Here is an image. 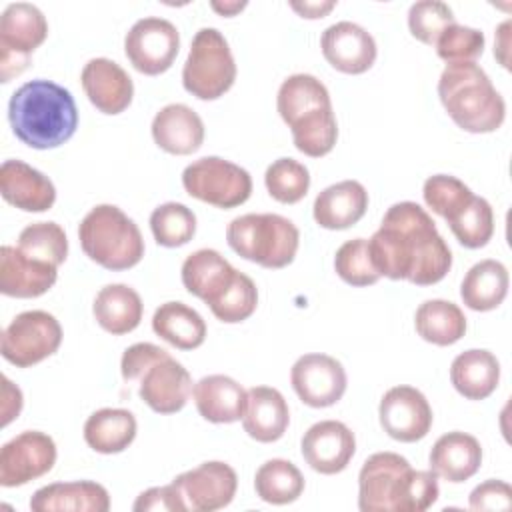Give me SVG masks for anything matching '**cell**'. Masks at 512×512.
<instances>
[{
    "instance_id": "cell-53",
    "label": "cell",
    "mask_w": 512,
    "mask_h": 512,
    "mask_svg": "<svg viewBox=\"0 0 512 512\" xmlns=\"http://www.w3.org/2000/svg\"><path fill=\"white\" fill-rule=\"evenodd\" d=\"M210 8L214 12H218L220 16H234V14H238L240 10L246 8V2L244 0L242 2H238V0H232V2H218V0H214V2H210Z\"/></svg>"
},
{
    "instance_id": "cell-8",
    "label": "cell",
    "mask_w": 512,
    "mask_h": 512,
    "mask_svg": "<svg viewBox=\"0 0 512 512\" xmlns=\"http://www.w3.org/2000/svg\"><path fill=\"white\" fill-rule=\"evenodd\" d=\"M184 190L216 208H236L252 194V178L242 166L220 156H204L182 172Z\"/></svg>"
},
{
    "instance_id": "cell-16",
    "label": "cell",
    "mask_w": 512,
    "mask_h": 512,
    "mask_svg": "<svg viewBox=\"0 0 512 512\" xmlns=\"http://www.w3.org/2000/svg\"><path fill=\"white\" fill-rule=\"evenodd\" d=\"M300 450L312 470L330 476L342 472L350 464L356 452V438L344 422L322 420L304 432Z\"/></svg>"
},
{
    "instance_id": "cell-6",
    "label": "cell",
    "mask_w": 512,
    "mask_h": 512,
    "mask_svg": "<svg viewBox=\"0 0 512 512\" xmlns=\"http://www.w3.org/2000/svg\"><path fill=\"white\" fill-rule=\"evenodd\" d=\"M226 240L240 258L278 270L292 264L300 232L292 220L280 214H242L226 226Z\"/></svg>"
},
{
    "instance_id": "cell-25",
    "label": "cell",
    "mask_w": 512,
    "mask_h": 512,
    "mask_svg": "<svg viewBox=\"0 0 512 512\" xmlns=\"http://www.w3.org/2000/svg\"><path fill=\"white\" fill-rule=\"evenodd\" d=\"M152 138L164 152L188 156L204 142V122L190 106L168 104L152 120Z\"/></svg>"
},
{
    "instance_id": "cell-14",
    "label": "cell",
    "mask_w": 512,
    "mask_h": 512,
    "mask_svg": "<svg viewBox=\"0 0 512 512\" xmlns=\"http://www.w3.org/2000/svg\"><path fill=\"white\" fill-rule=\"evenodd\" d=\"M290 382L296 396L310 408L334 406L346 392L344 366L320 352L300 356L290 370Z\"/></svg>"
},
{
    "instance_id": "cell-9",
    "label": "cell",
    "mask_w": 512,
    "mask_h": 512,
    "mask_svg": "<svg viewBox=\"0 0 512 512\" xmlns=\"http://www.w3.org/2000/svg\"><path fill=\"white\" fill-rule=\"evenodd\" d=\"M48 22L42 10L28 2L8 4L0 18V78L10 82L30 64V54L46 40Z\"/></svg>"
},
{
    "instance_id": "cell-5",
    "label": "cell",
    "mask_w": 512,
    "mask_h": 512,
    "mask_svg": "<svg viewBox=\"0 0 512 512\" xmlns=\"http://www.w3.org/2000/svg\"><path fill=\"white\" fill-rule=\"evenodd\" d=\"M78 238L84 254L112 272L128 270L144 256L140 228L114 204L94 206L82 218Z\"/></svg>"
},
{
    "instance_id": "cell-7",
    "label": "cell",
    "mask_w": 512,
    "mask_h": 512,
    "mask_svg": "<svg viewBox=\"0 0 512 512\" xmlns=\"http://www.w3.org/2000/svg\"><path fill=\"white\" fill-rule=\"evenodd\" d=\"M236 72V62L224 34L216 28H200L192 38L182 68L186 92L198 100H216L232 88Z\"/></svg>"
},
{
    "instance_id": "cell-30",
    "label": "cell",
    "mask_w": 512,
    "mask_h": 512,
    "mask_svg": "<svg viewBox=\"0 0 512 512\" xmlns=\"http://www.w3.org/2000/svg\"><path fill=\"white\" fill-rule=\"evenodd\" d=\"M92 312L102 330L120 336L138 328L144 304L140 294L128 284H108L96 294Z\"/></svg>"
},
{
    "instance_id": "cell-35",
    "label": "cell",
    "mask_w": 512,
    "mask_h": 512,
    "mask_svg": "<svg viewBox=\"0 0 512 512\" xmlns=\"http://www.w3.org/2000/svg\"><path fill=\"white\" fill-rule=\"evenodd\" d=\"M330 106L328 88L312 74H292L278 88L276 108L288 126L314 110Z\"/></svg>"
},
{
    "instance_id": "cell-26",
    "label": "cell",
    "mask_w": 512,
    "mask_h": 512,
    "mask_svg": "<svg viewBox=\"0 0 512 512\" xmlns=\"http://www.w3.org/2000/svg\"><path fill=\"white\" fill-rule=\"evenodd\" d=\"M30 510L34 512H108V490L92 480L54 482L38 488L30 498Z\"/></svg>"
},
{
    "instance_id": "cell-12",
    "label": "cell",
    "mask_w": 512,
    "mask_h": 512,
    "mask_svg": "<svg viewBox=\"0 0 512 512\" xmlns=\"http://www.w3.org/2000/svg\"><path fill=\"white\" fill-rule=\"evenodd\" d=\"M56 462L54 440L38 430H26L8 440L0 450V484L24 486L52 470Z\"/></svg>"
},
{
    "instance_id": "cell-29",
    "label": "cell",
    "mask_w": 512,
    "mask_h": 512,
    "mask_svg": "<svg viewBox=\"0 0 512 512\" xmlns=\"http://www.w3.org/2000/svg\"><path fill=\"white\" fill-rule=\"evenodd\" d=\"M450 382L460 396L484 400L498 388L500 362L490 350H464L450 364Z\"/></svg>"
},
{
    "instance_id": "cell-39",
    "label": "cell",
    "mask_w": 512,
    "mask_h": 512,
    "mask_svg": "<svg viewBox=\"0 0 512 512\" xmlns=\"http://www.w3.org/2000/svg\"><path fill=\"white\" fill-rule=\"evenodd\" d=\"M150 230L164 248L184 246L196 234V214L180 202H164L152 210Z\"/></svg>"
},
{
    "instance_id": "cell-22",
    "label": "cell",
    "mask_w": 512,
    "mask_h": 512,
    "mask_svg": "<svg viewBox=\"0 0 512 512\" xmlns=\"http://www.w3.org/2000/svg\"><path fill=\"white\" fill-rule=\"evenodd\" d=\"M180 272L184 288L210 306L228 290L238 270L218 250L200 248L186 256Z\"/></svg>"
},
{
    "instance_id": "cell-21",
    "label": "cell",
    "mask_w": 512,
    "mask_h": 512,
    "mask_svg": "<svg viewBox=\"0 0 512 512\" xmlns=\"http://www.w3.org/2000/svg\"><path fill=\"white\" fill-rule=\"evenodd\" d=\"M2 198L24 212H46L56 202L52 180L22 160H4L0 166Z\"/></svg>"
},
{
    "instance_id": "cell-18",
    "label": "cell",
    "mask_w": 512,
    "mask_h": 512,
    "mask_svg": "<svg viewBox=\"0 0 512 512\" xmlns=\"http://www.w3.org/2000/svg\"><path fill=\"white\" fill-rule=\"evenodd\" d=\"M192 388L190 372L166 354L142 374L138 396L158 414H176L186 406Z\"/></svg>"
},
{
    "instance_id": "cell-52",
    "label": "cell",
    "mask_w": 512,
    "mask_h": 512,
    "mask_svg": "<svg viewBox=\"0 0 512 512\" xmlns=\"http://www.w3.org/2000/svg\"><path fill=\"white\" fill-rule=\"evenodd\" d=\"M510 20H504L498 30H496V42H494V56L498 58V62L508 70L510 68V60H508V46H510Z\"/></svg>"
},
{
    "instance_id": "cell-3",
    "label": "cell",
    "mask_w": 512,
    "mask_h": 512,
    "mask_svg": "<svg viewBox=\"0 0 512 512\" xmlns=\"http://www.w3.org/2000/svg\"><path fill=\"white\" fill-rule=\"evenodd\" d=\"M8 120L14 136L36 150L58 148L78 128L74 96L64 86L36 78L22 84L8 102Z\"/></svg>"
},
{
    "instance_id": "cell-45",
    "label": "cell",
    "mask_w": 512,
    "mask_h": 512,
    "mask_svg": "<svg viewBox=\"0 0 512 512\" xmlns=\"http://www.w3.org/2000/svg\"><path fill=\"white\" fill-rule=\"evenodd\" d=\"M454 22L452 8L440 0H420L408 10L410 34L428 46H434L440 34Z\"/></svg>"
},
{
    "instance_id": "cell-44",
    "label": "cell",
    "mask_w": 512,
    "mask_h": 512,
    "mask_svg": "<svg viewBox=\"0 0 512 512\" xmlns=\"http://www.w3.org/2000/svg\"><path fill=\"white\" fill-rule=\"evenodd\" d=\"M256 306H258L256 284L244 272H236L234 282L214 304H210V310L220 322L238 324L250 318Z\"/></svg>"
},
{
    "instance_id": "cell-17",
    "label": "cell",
    "mask_w": 512,
    "mask_h": 512,
    "mask_svg": "<svg viewBox=\"0 0 512 512\" xmlns=\"http://www.w3.org/2000/svg\"><path fill=\"white\" fill-rule=\"evenodd\" d=\"M320 48L326 62L344 74H364L376 60V40L360 24L342 20L322 32Z\"/></svg>"
},
{
    "instance_id": "cell-47",
    "label": "cell",
    "mask_w": 512,
    "mask_h": 512,
    "mask_svg": "<svg viewBox=\"0 0 512 512\" xmlns=\"http://www.w3.org/2000/svg\"><path fill=\"white\" fill-rule=\"evenodd\" d=\"M168 352L152 342H136L132 346H128L122 354V360H120V372H122V378L126 382H134V380H140L142 374L156 362L160 360L162 356H166Z\"/></svg>"
},
{
    "instance_id": "cell-49",
    "label": "cell",
    "mask_w": 512,
    "mask_h": 512,
    "mask_svg": "<svg viewBox=\"0 0 512 512\" xmlns=\"http://www.w3.org/2000/svg\"><path fill=\"white\" fill-rule=\"evenodd\" d=\"M134 512H186L184 500L178 488L170 482L166 486H154L144 490L132 504Z\"/></svg>"
},
{
    "instance_id": "cell-31",
    "label": "cell",
    "mask_w": 512,
    "mask_h": 512,
    "mask_svg": "<svg viewBox=\"0 0 512 512\" xmlns=\"http://www.w3.org/2000/svg\"><path fill=\"white\" fill-rule=\"evenodd\" d=\"M510 286L508 270L502 262L486 258L476 262L460 284L462 302L474 312H488L498 308Z\"/></svg>"
},
{
    "instance_id": "cell-1",
    "label": "cell",
    "mask_w": 512,
    "mask_h": 512,
    "mask_svg": "<svg viewBox=\"0 0 512 512\" xmlns=\"http://www.w3.org/2000/svg\"><path fill=\"white\" fill-rule=\"evenodd\" d=\"M374 268L390 280L416 286L440 282L452 268V252L430 214L416 202L392 204L368 240Z\"/></svg>"
},
{
    "instance_id": "cell-11",
    "label": "cell",
    "mask_w": 512,
    "mask_h": 512,
    "mask_svg": "<svg viewBox=\"0 0 512 512\" xmlns=\"http://www.w3.org/2000/svg\"><path fill=\"white\" fill-rule=\"evenodd\" d=\"M180 50L178 28L158 16H146L132 24L124 38V52L130 64L146 76L166 72Z\"/></svg>"
},
{
    "instance_id": "cell-34",
    "label": "cell",
    "mask_w": 512,
    "mask_h": 512,
    "mask_svg": "<svg viewBox=\"0 0 512 512\" xmlns=\"http://www.w3.org/2000/svg\"><path fill=\"white\" fill-rule=\"evenodd\" d=\"M414 326L422 340L436 346H450L464 336L466 316L458 304L432 298L416 308Z\"/></svg>"
},
{
    "instance_id": "cell-46",
    "label": "cell",
    "mask_w": 512,
    "mask_h": 512,
    "mask_svg": "<svg viewBox=\"0 0 512 512\" xmlns=\"http://www.w3.org/2000/svg\"><path fill=\"white\" fill-rule=\"evenodd\" d=\"M484 44H486V38L480 30L454 22L440 34L434 46L438 56L444 62L454 64V62H474L478 56H482Z\"/></svg>"
},
{
    "instance_id": "cell-10",
    "label": "cell",
    "mask_w": 512,
    "mask_h": 512,
    "mask_svg": "<svg viewBox=\"0 0 512 512\" xmlns=\"http://www.w3.org/2000/svg\"><path fill=\"white\" fill-rule=\"evenodd\" d=\"M62 344L60 322L44 310L20 312L2 330L0 350L6 362L30 368L52 356Z\"/></svg>"
},
{
    "instance_id": "cell-50",
    "label": "cell",
    "mask_w": 512,
    "mask_h": 512,
    "mask_svg": "<svg viewBox=\"0 0 512 512\" xmlns=\"http://www.w3.org/2000/svg\"><path fill=\"white\" fill-rule=\"evenodd\" d=\"M22 410V392L6 376H2V426L18 418Z\"/></svg>"
},
{
    "instance_id": "cell-15",
    "label": "cell",
    "mask_w": 512,
    "mask_h": 512,
    "mask_svg": "<svg viewBox=\"0 0 512 512\" xmlns=\"http://www.w3.org/2000/svg\"><path fill=\"white\" fill-rule=\"evenodd\" d=\"M382 430L398 442H418L432 428V408L426 396L414 386L386 390L378 406Z\"/></svg>"
},
{
    "instance_id": "cell-28",
    "label": "cell",
    "mask_w": 512,
    "mask_h": 512,
    "mask_svg": "<svg viewBox=\"0 0 512 512\" xmlns=\"http://www.w3.org/2000/svg\"><path fill=\"white\" fill-rule=\"evenodd\" d=\"M314 220L326 230H346L368 210V192L358 180H342L324 188L314 200Z\"/></svg>"
},
{
    "instance_id": "cell-4",
    "label": "cell",
    "mask_w": 512,
    "mask_h": 512,
    "mask_svg": "<svg viewBox=\"0 0 512 512\" xmlns=\"http://www.w3.org/2000/svg\"><path fill=\"white\" fill-rule=\"evenodd\" d=\"M438 96L448 116L472 134L494 132L506 118L504 98L476 62L446 64L438 80Z\"/></svg>"
},
{
    "instance_id": "cell-32",
    "label": "cell",
    "mask_w": 512,
    "mask_h": 512,
    "mask_svg": "<svg viewBox=\"0 0 512 512\" xmlns=\"http://www.w3.org/2000/svg\"><path fill=\"white\" fill-rule=\"evenodd\" d=\"M152 330L178 350H194L206 340L204 318L184 302H164L152 316Z\"/></svg>"
},
{
    "instance_id": "cell-36",
    "label": "cell",
    "mask_w": 512,
    "mask_h": 512,
    "mask_svg": "<svg viewBox=\"0 0 512 512\" xmlns=\"http://www.w3.org/2000/svg\"><path fill=\"white\" fill-rule=\"evenodd\" d=\"M254 490L260 500L284 506L300 498L304 492V476L290 460L272 458L256 470Z\"/></svg>"
},
{
    "instance_id": "cell-23",
    "label": "cell",
    "mask_w": 512,
    "mask_h": 512,
    "mask_svg": "<svg viewBox=\"0 0 512 512\" xmlns=\"http://www.w3.org/2000/svg\"><path fill=\"white\" fill-rule=\"evenodd\" d=\"M290 424V410L280 390L272 386H254L248 390L242 414L244 432L262 444L276 442Z\"/></svg>"
},
{
    "instance_id": "cell-27",
    "label": "cell",
    "mask_w": 512,
    "mask_h": 512,
    "mask_svg": "<svg viewBox=\"0 0 512 512\" xmlns=\"http://www.w3.org/2000/svg\"><path fill=\"white\" fill-rule=\"evenodd\" d=\"M192 396L204 420L212 424H232L244 414L248 390L230 376L210 374L194 384Z\"/></svg>"
},
{
    "instance_id": "cell-40",
    "label": "cell",
    "mask_w": 512,
    "mask_h": 512,
    "mask_svg": "<svg viewBox=\"0 0 512 512\" xmlns=\"http://www.w3.org/2000/svg\"><path fill=\"white\" fill-rule=\"evenodd\" d=\"M18 248L30 258L60 266L68 256V238L56 222H34L20 232Z\"/></svg>"
},
{
    "instance_id": "cell-48",
    "label": "cell",
    "mask_w": 512,
    "mask_h": 512,
    "mask_svg": "<svg viewBox=\"0 0 512 512\" xmlns=\"http://www.w3.org/2000/svg\"><path fill=\"white\" fill-rule=\"evenodd\" d=\"M468 506L470 510H510L512 488L504 480L490 478L470 492Z\"/></svg>"
},
{
    "instance_id": "cell-24",
    "label": "cell",
    "mask_w": 512,
    "mask_h": 512,
    "mask_svg": "<svg viewBox=\"0 0 512 512\" xmlns=\"http://www.w3.org/2000/svg\"><path fill=\"white\" fill-rule=\"evenodd\" d=\"M428 464L438 478L458 484L480 470L482 446L472 434L460 430L446 432L434 442L428 454Z\"/></svg>"
},
{
    "instance_id": "cell-19",
    "label": "cell",
    "mask_w": 512,
    "mask_h": 512,
    "mask_svg": "<svg viewBox=\"0 0 512 512\" xmlns=\"http://www.w3.org/2000/svg\"><path fill=\"white\" fill-rule=\"evenodd\" d=\"M82 88L96 110L102 114L124 112L134 96V82L128 72L110 58H92L80 74Z\"/></svg>"
},
{
    "instance_id": "cell-42",
    "label": "cell",
    "mask_w": 512,
    "mask_h": 512,
    "mask_svg": "<svg viewBox=\"0 0 512 512\" xmlns=\"http://www.w3.org/2000/svg\"><path fill=\"white\" fill-rule=\"evenodd\" d=\"M422 196L426 206L448 222L472 200L474 192L456 176L434 174L426 178L422 186Z\"/></svg>"
},
{
    "instance_id": "cell-38",
    "label": "cell",
    "mask_w": 512,
    "mask_h": 512,
    "mask_svg": "<svg viewBox=\"0 0 512 512\" xmlns=\"http://www.w3.org/2000/svg\"><path fill=\"white\" fill-rule=\"evenodd\" d=\"M448 226L456 240L470 250L482 248L494 234V212L486 198L472 196V200L448 220Z\"/></svg>"
},
{
    "instance_id": "cell-13",
    "label": "cell",
    "mask_w": 512,
    "mask_h": 512,
    "mask_svg": "<svg viewBox=\"0 0 512 512\" xmlns=\"http://www.w3.org/2000/svg\"><path fill=\"white\" fill-rule=\"evenodd\" d=\"M172 484L178 488L186 512H214L234 500L238 476L230 464L210 460L178 474Z\"/></svg>"
},
{
    "instance_id": "cell-51",
    "label": "cell",
    "mask_w": 512,
    "mask_h": 512,
    "mask_svg": "<svg viewBox=\"0 0 512 512\" xmlns=\"http://www.w3.org/2000/svg\"><path fill=\"white\" fill-rule=\"evenodd\" d=\"M336 6L334 0H320V2H312V0H304V2H290V8L294 12H298L302 18L308 20H316V18H324L332 8Z\"/></svg>"
},
{
    "instance_id": "cell-2",
    "label": "cell",
    "mask_w": 512,
    "mask_h": 512,
    "mask_svg": "<svg viewBox=\"0 0 512 512\" xmlns=\"http://www.w3.org/2000/svg\"><path fill=\"white\" fill-rule=\"evenodd\" d=\"M438 476L414 470L396 452L368 456L358 474V508L362 512H424L438 500Z\"/></svg>"
},
{
    "instance_id": "cell-37",
    "label": "cell",
    "mask_w": 512,
    "mask_h": 512,
    "mask_svg": "<svg viewBox=\"0 0 512 512\" xmlns=\"http://www.w3.org/2000/svg\"><path fill=\"white\" fill-rule=\"evenodd\" d=\"M292 140L296 150L310 158H320L332 152L338 140V122L332 106L314 110L298 118L292 126Z\"/></svg>"
},
{
    "instance_id": "cell-33",
    "label": "cell",
    "mask_w": 512,
    "mask_h": 512,
    "mask_svg": "<svg viewBox=\"0 0 512 512\" xmlns=\"http://www.w3.org/2000/svg\"><path fill=\"white\" fill-rule=\"evenodd\" d=\"M136 418L124 408H100L84 424L86 444L100 454H118L136 438Z\"/></svg>"
},
{
    "instance_id": "cell-20",
    "label": "cell",
    "mask_w": 512,
    "mask_h": 512,
    "mask_svg": "<svg viewBox=\"0 0 512 512\" xmlns=\"http://www.w3.org/2000/svg\"><path fill=\"white\" fill-rule=\"evenodd\" d=\"M58 278V266L36 260L16 246L0 248V292L12 298H38Z\"/></svg>"
},
{
    "instance_id": "cell-41",
    "label": "cell",
    "mask_w": 512,
    "mask_h": 512,
    "mask_svg": "<svg viewBox=\"0 0 512 512\" xmlns=\"http://www.w3.org/2000/svg\"><path fill=\"white\" fill-rule=\"evenodd\" d=\"M264 184L276 202L296 204L308 194L310 172L294 158H278L266 168Z\"/></svg>"
},
{
    "instance_id": "cell-43",
    "label": "cell",
    "mask_w": 512,
    "mask_h": 512,
    "mask_svg": "<svg viewBox=\"0 0 512 512\" xmlns=\"http://www.w3.org/2000/svg\"><path fill=\"white\" fill-rule=\"evenodd\" d=\"M336 274L350 286H372L380 280L378 270L372 264L368 240L354 238L344 242L334 256Z\"/></svg>"
}]
</instances>
